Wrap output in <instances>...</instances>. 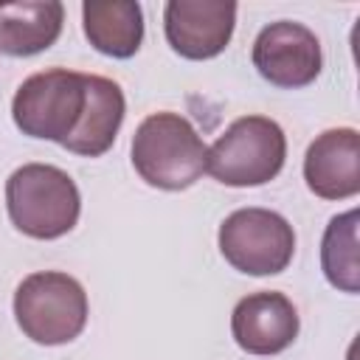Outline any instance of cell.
<instances>
[{
	"mask_svg": "<svg viewBox=\"0 0 360 360\" xmlns=\"http://www.w3.org/2000/svg\"><path fill=\"white\" fill-rule=\"evenodd\" d=\"M127 115L124 90L107 76L87 73V101L73 135L62 143L68 152L82 158H101L112 149L118 129Z\"/></svg>",
	"mask_w": 360,
	"mask_h": 360,
	"instance_id": "cell-11",
	"label": "cell"
},
{
	"mask_svg": "<svg viewBox=\"0 0 360 360\" xmlns=\"http://www.w3.org/2000/svg\"><path fill=\"white\" fill-rule=\"evenodd\" d=\"M250 59L264 82L284 90H298L312 84L323 68L318 37L307 25L292 20H278L264 25L253 42Z\"/></svg>",
	"mask_w": 360,
	"mask_h": 360,
	"instance_id": "cell-7",
	"label": "cell"
},
{
	"mask_svg": "<svg viewBox=\"0 0 360 360\" xmlns=\"http://www.w3.org/2000/svg\"><path fill=\"white\" fill-rule=\"evenodd\" d=\"M225 262L248 276H276L295 256L292 225L270 208H236L217 233Z\"/></svg>",
	"mask_w": 360,
	"mask_h": 360,
	"instance_id": "cell-6",
	"label": "cell"
},
{
	"mask_svg": "<svg viewBox=\"0 0 360 360\" xmlns=\"http://www.w3.org/2000/svg\"><path fill=\"white\" fill-rule=\"evenodd\" d=\"M6 208L20 233L48 242L76 228L82 197L73 177L59 166L25 163L6 180Z\"/></svg>",
	"mask_w": 360,
	"mask_h": 360,
	"instance_id": "cell-1",
	"label": "cell"
},
{
	"mask_svg": "<svg viewBox=\"0 0 360 360\" xmlns=\"http://www.w3.org/2000/svg\"><path fill=\"white\" fill-rule=\"evenodd\" d=\"M87 42L112 59H129L143 42V8L135 0H87L82 6Z\"/></svg>",
	"mask_w": 360,
	"mask_h": 360,
	"instance_id": "cell-12",
	"label": "cell"
},
{
	"mask_svg": "<svg viewBox=\"0 0 360 360\" xmlns=\"http://www.w3.org/2000/svg\"><path fill=\"white\" fill-rule=\"evenodd\" d=\"M287 138L267 115L236 118L208 149L205 172L222 186H264L284 169Z\"/></svg>",
	"mask_w": 360,
	"mask_h": 360,
	"instance_id": "cell-4",
	"label": "cell"
},
{
	"mask_svg": "<svg viewBox=\"0 0 360 360\" xmlns=\"http://www.w3.org/2000/svg\"><path fill=\"white\" fill-rule=\"evenodd\" d=\"M14 318L22 335L39 346L70 343L87 323V292L68 273H31L14 290Z\"/></svg>",
	"mask_w": 360,
	"mask_h": 360,
	"instance_id": "cell-3",
	"label": "cell"
},
{
	"mask_svg": "<svg viewBox=\"0 0 360 360\" xmlns=\"http://www.w3.org/2000/svg\"><path fill=\"white\" fill-rule=\"evenodd\" d=\"M357 208L329 219L321 239V270L326 281L340 292H360V262H357Z\"/></svg>",
	"mask_w": 360,
	"mask_h": 360,
	"instance_id": "cell-14",
	"label": "cell"
},
{
	"mask_svg": "<svg viewBox=\"0 0 360 360\" xmlns=\"http://www.w3.org/2000/svg\"><path fill=\"white\" fill-rule=\"evenodd\" d=\"M301 321L295 304L276 290L250 292L236 301L231 312V335L248 354L270 357L292 346Z\"/></svg>",
	"mask_w": 360,
	"mask_h": 360,
	"instance_id": "cell-9",
	"label": "cell"
},
{
	"mask_svg": "<svg viewBox=\"0 0 360 360\" xmlns=\"http://www.w3.org/2000/svg\"><path fill=\"white\" fill-rule=\"evenodd\" d=\"M87 101V73H76L68 68H51L28 76L14 98L11 118L17 129L28 138H42L53 143H65Z\"/></svg>",
	"mask_w": 360,
	"mask_h": 360,
	"instance_id": "cell-5",
	"label": "cell"
},
{
	"mask_svg": "<svg viewBox=\"0 0 360 360\" xmlns=\"http://www.w3.org/2000/svg\"><path fill=\"white\" fill-rule=\"evenodd\" d=\"M307 188L321 200H346L360 191V135L352 127L321 132L304 155Z\"/></svg>",
	"mask_w": 360,
	"mask_h": 360,
	"instance_id": "cell-10",
	"label": "cell"
},
{
	"mask_svg": "<svg viewBox=\"0 0 360 360\" xmlns=\"http://www.w3.org/2000/svg\"><path fill=\"white\" fill-rule=\"evenodd\" d=\"M62 22L65 6L56 0L0 6V51L8 56L42 53L59 39Z\"/></svg>",
	"mask_w": 360,
	"mask_h": 360,
	"instance_id": "cell-13",
	"label": "cell"
},
{
	"mask_svg": "<svg viewBox=\"0 0 360 360\" xmlns=\"http://www.w3.org/2000/svg\"><path fill=\"white\" fill-rule=\"evenodd\" d=\"M236 25V3L228 0H169L163 6V34L174 53L191 62L219 56Z\"/></svg>",
	"mask_w": 360,
	"mask_h": 360,
	"instance_id": "cell-8",
	"label": "cell"
},
{
	"mask_svg": "<svg viewBox=\"0 0 360 360\" xmlns=\"http://www.w3.org/2000/svg\"><path fill=\"white\" fill-rule=\"evenodd\" d=\"M132 166L143 183L163 191H183L205 172L208 146L180 112H152L132 135Z\"/></svg>",
	"mask_w": 360,
	"mask_h": 360,
	"instance_id": "cell-2",
	"label": "cell"
}]
</instances>
